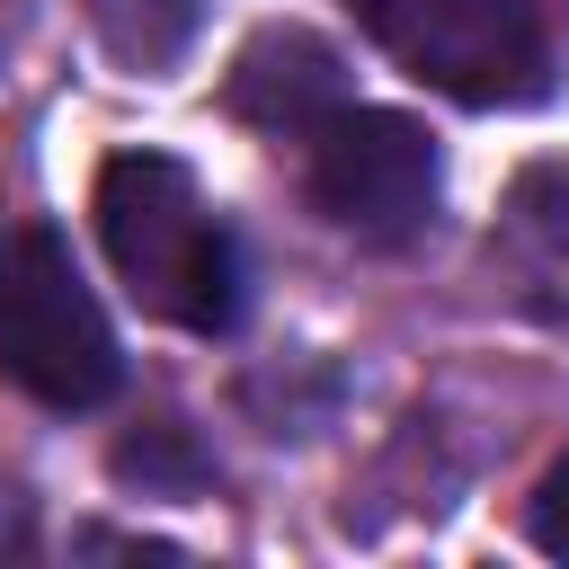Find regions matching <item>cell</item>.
Masks as SVG:
<instances>
[{
	"label": "cell",
	"mask_w": 569,
	"mask_h": 569,
	"mask_svg": "<svg viewBox=\"0 0 569 569\" xmlns=\"http://www.w3.org/2000/svg\"><path fill=\"white\" fill-rule=\"evenodd\" d=\"M116 471H124V480H142V489H151V480H169V471H178V480H204V462H196V453H178V427H151V445H142V436H133V445H116Z\"/></svg>",
	"instance_id": "cell-8"
},
{
	"label": "cell",
	"mask_w": 569,
	"mask_h": 569,
	"mask_svg": "<svg viewBox=\"0 0 569 569\" xmlns=\"http://www.w3.org/2000/svg\"><path fill=\"white\" fill-rule=\"evenodd\" d=\"M98 18V44L124 62V71H169L196 27H204V0H89Z\"/></svg>",
	"instance_id": "cell-7"
},
{
	"label": "cell",
	"mask_w": 569,
	"mask_h": 569,
	"mask_svg": "<svg viewBox=\"0 0 569 569\" xmlns=\"http://www.w3.org/2000/svg\"><path fill=\"white\" fill-rule=\"evenodd\" d=\"M98 240H107V267L124 276V293L169 329L222 338L249 302L231 222L204 204V187L169 151H116L98 169Z\"/></svg>",
	"instance_id": "cell-1"
},
{
	"label": "cell",
	"mask_w": 569,
	"mask_h": 569,
	"mask_svg": "<svg viewBox=\"0 0 569 569\" xmlns=\"http://www.w3.org/2000/svg\"><path fill=\"white\" fill-rule=\"evenodd\" d=\"M222 98H231V116H240V124L302 142L329 107H347V62H338V44H329V36H311V27H293V18H284V27H258V36L231 53Z\"/></svg>",
	"instance_id": "cell-5"
},
{
	"label": "cell",
	"mask_w": 569,
	"mask_h": 569,
	"mask_svg": "<svg viewBox=\"0 0 569 569\" xmlns=\"http://www.w3.org/2000/svg\"><path fill=\"white\" fill-rule=\"evenodd\" d=\"M489 267L525 311H542V320L569 311V160H525L516 169V187L498 204V231H489Z\"/></svg>",
	"instance_id": "cell-6"
},
{
	"label": "cell",
	"mask_w": 569,
	"mask_h": 569,
	"mask_svg": "<svg viewBox=\"0 0 569 569\" xmlns=\"http://www.w3.org/2000/svg\"><path fill=\"white\" fill-rule=\"evenodd\" d=\"M0 382H18L44 409H98L124 382L116 320L98 311L62 231L44 222L0 231Z\"/></svg>",
	"instance_id": "cell-2"
},
{
	"label": "cell",
	"mask_w": 569,
	"mask_h": 569,
	"mask_svg": "<svg viewBox=\"0 0 569 569\" xmlns=\"http://www.w3.org/2000/svg\"><path fill=\"white\" fill-rule=\"evenodd\" d=\"M525 533L551 551V560H569V453L533 480V507H525Z\"/></svg>",
	"instance_id": "cell-9"
},
{
	"label": "cell",
	"mask_w": 569,
	"mask_h": 569,
	"mask_svg": "<svg viewBox=\"0 0 569 569\" xmlns=\"http://www.w3.org/2000/svg\"><path fill=\"white\" fill-rule=\"evenodd\" d=\"M356 9L409 80L462 107H533L569 36V0H356Z\"/></svg>",
	"instance_id": "cell-3"
},
{
	"label": "cell",
	"mask_w": 569,
	"mask_h": 569,
	"mask_svg": "<svg viewBox=\"0 0 569 569\" xmlns=\"http://www.w3.org/2000/svg\"><path fill=\"white\" fill-rule=\"evenodd\" d=\"M311 204L356 240H409L436 213V133L400 107H329L302 133Z\"/></svg>",
	"instance_id": "cell-4"
}]
</instances>
